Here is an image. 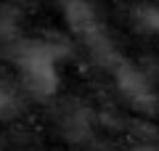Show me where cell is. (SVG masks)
<instances>
[{"label": "cell", "mask_w": 159, "mask_h": 151, "mask_svg": "<svg viewBox=\"0 0 159 151\" xmlns=\"http://www.w3.org/2000/svg\"><path fill=\"white\" fill-rule=\"evenodd\" d=\"M16 66L21 74L24 85L29 88V93L40 95V98H48V95L56 93L58 88V48L51 43H32L19 45L16 50Z\"/></svg>", "instance_id": "6da1fadb"}, {"label": "cell", "mask_w": 159, "mask_h": 151, "mask_svg": "<svg viewBox=\"0 0 159 151\" xmlns=\"http://www.w3.org/2000/svg\"><path fill=\"white\" fill-rule=\"evenodd\" d=\"M64 13H66V21H69V27H72V32L90 48V53L98 61H103L111 69L122 61V56L117 53V48H114L106 27L101 24L96 8H93L88 0H66V3H64Z\"/></svg>", "instance_id": "7a4b0ae2"}, {"label": "cell", "mask_w": 159, "mask_h": 151, "mask_svg": "<svg viewBox=\"0 0 159 151\" xmlns=\"http://www.w3.org/2000/svg\"><path fill=\"white\" fill-rule=\"evenodd\" d=\"M133 21H135L138 29H143V32H148V34L159 32V8L151 6V3H141V6H135V11H133Z\"/></svg>", "instance_id": "277c9868"}, {"label": "cell", "mask_w": 159, "mask_h": 151, "mask_svg": "<svg viewBox=\"0 0 159 151\" xmlns=\"http://www.w3.org/2000/svg\"><path fill=\"white\" fill-rule=\"evenodd\" d=\"M11 103H13V95L6 90V85L0 82V112H6V109H11Z\"/></svg>", "instance_id": "5b68a950"}, {"label": "cell", "mask_w": 159, "mask_h": 151, "mask_svg": "<svg viewBox=\"0 0 159 151\" xmlns=\"http://www.w3.org/2000/svg\"><path fill=\"white\" fill-rule=\"evenodd\" d=\"M138 151H157V149H154L151 143H143V146H141V149H138Z\"/></svg>", "instance_id": "8992f818"}, {"label": "cell", "mask_w": 159, "mask_h": 151, "mask_svg": "<svg viewBox=\"0 0 159 151\" xmlns=\"http://www.w3.org/2000/svg\"><path fill=\"white\" fill-rule=\"evenodd\" d=\"M111 72H114V80H117L119 93L125 95L133 106L143 109V112H148V109L157 106V93H154L148 77H146L138 66H133L130 61H125V58H122V61H119Z\"/></svg>", "instance_id": "3957f363"}]
</instances>
